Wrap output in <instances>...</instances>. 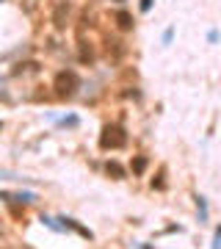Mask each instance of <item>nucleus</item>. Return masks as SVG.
<instances>
[{"instance_id": "1", "label": "nucleus", "mask_w": 221, "mask_h": 249, "mask_svg": "<svg viewBox=\"0 0 221 249\" xmlns=\"http://www.w3.org/2000/svg\"><path fill=\"white\" fill-rule=\"evenodd\" d=\"M127 144V133H124L122 124H105L102 133H100V147L102 150H122Z\"/></svg>"}, {"instance_id": "2", "label": "nucleus", "mask_w": 221, "mask_h": 249, "mask_svg": "<svg viewBox=\"0 0 221 249\" xmlns=\"http://www.w3.org/2000/svg\"><path fill=\"white\" fill-rule=\"evenodd\" d=\"M78 86H80V78L72 70H61L53 80V89H55L58 97H72V94L78 91Z\"/></svg>"}, {"instance_id": "3", "label": "nucleus", "mask_w": 221, "mask_h": 249, "mask_svg": "<svg viewBox=\"0 0 221 249\" xmlns=\"http://www.w3.org/2000/svg\"><path fill=\"white\" fill-rule=\"evenodd\" d=\"M69 3H58V6H55V11H53V25L55 28H67V19H69Z\"/></svg>"}, {"instance_id": "4", "label": "nucleus", "mask_w": 221, "mask_h": 249, "mask_svg": "<svg viewBox=\"0 0 221 249\" xmlns=\"http://www.w3.org/2000/svg\"><path fill=\"white\" fill-rule=\"evenodd\" d=\"M61 222H64V224H61V230H75L78 235H83V238H88V241H91V230H86V227H80V224L75 222V219H67V216H64Z\"/></svg>"}, {"instance_id": "5", "label": "nucleus", "mask_w": 221, "mask_h": 249, "mask_svg": "<svg viewBox=\"0 0 221 249\" xmlns=\"http://www.w3.org/2000/svg\"><path fill=\"white\" fill-rule=\"evenodd\" d=\"M0 199H9V202H34V194H9V191H0Z\"/></svg>"}, {"instance_id": "6", "label": "nucleus", "mask_w": 221, "mask_h": 249, "mask_svg": "<svg viewBox=\"0 0 221 249\" xmlns=\"http://www.w3.org/2000/svg\"><path fill=\"white\" fill-rule=\"evenodd\" d=\"M105 172H108V175H111L114 180H122V178H124L122 163H116V160H108V163H105Z\"/></svg>"}, {"instance_id": "7", "label": "nucleus", "mask_w": 221, "mask_h": 249, "mask_svg": "<svg viewBox=\"0 0 221 249\" xmlns=\"http://www.w3.org/2000/svg\"><path fill=\"white\" fill-rule=\"evenodd\" d=\"M116 22H119L122 31H130V28H133V17L127 14V11H116Z\"/></svg>"}, {"instance_id": "8", "label": "nucleus", "mask_w": 221, "mask_h": 249, "mask_svg": "<svg viewBox=\"0 0 221 249\" xmlns=\"http://www.w3.org/2000/svg\"><path fill=\"white\" fill-rule=\"evenodd\" d=\"M196 208H199V222H207V202H204V196H196Z\"/></svg>"}, {"instance_id": "9", "label": "nucleus", "mask_w": 221, "mask_h": 249, "mask_svg": "<svg viewBox=\"0 0 221 249\" xmlns=\"http://www.w3.org/2000/svg\"><path fill=\"white\" fill-rule=\"evenodd\" d=\"M144 169H147V158H136L133 160V172H136V175H144Z\"/></svg>"}, {"instance_id": "10", "label": "nucleus", "mask_w": 221, "mask_h": 249, "mask_svg": "<svg viewBox=\"0 0 221 249\" xmlns=\"http://www.w3.org/2000/svg\"><path fill=\"white\" fill-rule=\"evenodd\" d=\"M61 124H69V127H75V124H78V116H67V119H61Z\"/></svg>"}, {"instance_id": "11", "label": "nucleus", "mask_w": 221, "mask_h": 249, "mask_svg": "<svg viewBox=\"0 0 221 249\" xmlns=\"http://www.w3.org/2000/svg\"><path fill=\"white\" fill-rule=\"evenodd\" d=\"M138 9H141V11H144V14H147V11H150V9H152V0H141V6H138Z\"/></svg>"}, {"instance_id": "12", "label": "nucleus", "mask_w": 221, "mask_h": 249, "mask_svg": "<svg viewBox=\"0 0 221 249\" xmlns=\"http://www.w3.org/2000/svg\"><path fill=\"white\" fill-rule=\"evenodd\" d=\"M171 36H174V31H171V28H166V34H163V42H166V45L171 42Z\"/></svg>"}, {"instance_id": "13", "label": "nucleus", "mask_w": 221, "mask_h": 249, "mask_svg": "<svg viewBox=\"0 0 221 249\" xmlns=\"http://www.w3.org/2000/svg\"><path fill=\"white\" fill-rule=\"evenodd\" d=\"M0 127H3V122H0Z\"/></svg>"}]
</instances>
